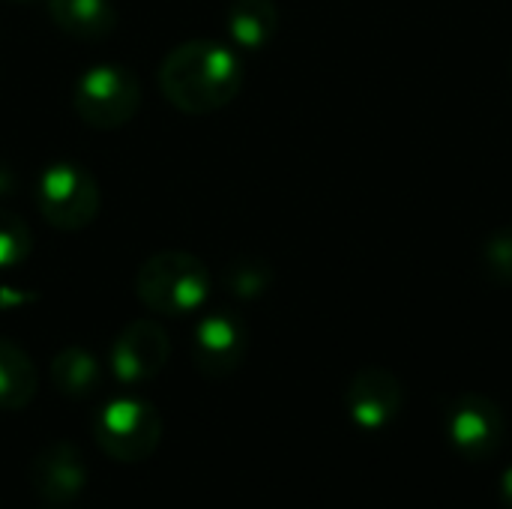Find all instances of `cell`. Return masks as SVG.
Here are the masks:
<instances>
[{
	"label": "cell",
	"mask_w": 512,
	"mask_h": 509,
	"mask_svg": "<svg viewBox=\"0 0 512 509\" xmlns=\"http://www.w3.org/2000/svg\"><path fill=\"white\" fill-rule=\"evenodd\" d=\"M171 357L168 333L147 318L126 324L111 348V369L123 384H144L153 381Z\"/></svg>",
	"instance_id": "6"
},
{
	"label": "cell",
	"mask_w": 512,
	"mask_h": 509,
	"mask_svg": "<svg viewBox=\"0 0 512 509\" xmlns=\"http://www.w3.org/2000/svg\"><path fill=\"white\" fill-rule=\"evenodd\" d=\"M36 204L57 231H81L99 213V183L81 165L60 162L39 177Z\"/></svg>",
	"instance_id": "5"
},
{
	"label": "cell",
	"mask_w": 512,
	"mask_h": 509,
	"mask_svg": "<svg viewBox=\"0 0 512 509\" xmlns=\"http://www.w3.org/2000/svg\"><path fill=\"white\" fill-rule=\"evenodd\" d=\"M39 375L30 354L12 339H0V411H21L33 402Z\"/></svg>",
	"instance_id": "12"
},
{
	"label": "cell",
	"mask_w": 512,
	"mask_h": 509,
	"mask_svg": "<svg viewBox=\"0 0 512 509\" xmlns=\"http://www.w3.org/2000/svg\"><path fill=\"white\" fill-rule=\"evenodd\" d=\"M483 267L498 285H512V225L498 228L483 246Z\"/></svg>",
	"instance_id": "17"
},
{
	"label": "cell",
	"mask_w": 512,
	"mask_h": 509,
	"mask_svg": "<svg viewBox=\"0 0 512 509\" xmlns=\"http://www.w3.org/2000/svg\"><path fill=\"white\" fill-rule=\"evenodd\" d=\"M447 432L459 453L468 459H486L504 441V414L492 399L471 393L450 405Z\"/></svg>",
	"instance_id": "9"
},
{
	"label": "cell",
	"mask_w": 512,
	"mask_h": 509,
	"mask_svg": "<svg viewBox=\"0 0 512 509\" xmlns=\"http://www.w3.org/2000/svg\"><path fill=\"white\" fill-rule=\"evenodd\" d=\"M48 15L63 33L84 42L105 39L117 27L111 0H48Z\"/></svg>",
	"instance_id": "11"
},
{
	"label": "cell",
	"mask_w": 512,
	"mask_h": 509,
	"mask_svg": "<svg viewBox=\"0 0 512 509\" xmlns=\"http://www.w3.org/2000/svg\"><path fill=\"white\" fill-rule=\"evenodd\" d=\"M51 384L57 387L60 396L66 399H90L102 387V366L87 348H63L51 360Z\"/></svg>",
	"instance_id": "13"
},
{
	"label": "cell",
	"mask_w": 512,
	"mask_h": 509,
	"mask_svg": "<svg viewBox=\"0 0 512 509\" xmlns=\"http://www.w3.org/2000/svg\"><path fill=\"white\" fill-rule=\"evenodd\" d=\"M501 504L504 509H512V468H507V474L501 477Z\"/></svg>",
	"instance_id": "18"
},
{
	"label": "cell",
	"mask_w": 512,
	"mask_h": 509,
	"mask_svg": "<svg viewBox=\"0 0 512 509\" xmlns=\"http://www.w3.org/2000/svg\"><path fill=\"white\" fill-rule=\"evenodd\" d=\"M279 27V12L273 0H234L228 9V33L240 48H264Z\"/></svg>",
	"instance_id": "14"
},
{
	"label": "cell",
	"mask_w": 512,
	"mask_h": 509,
	"mask_svg": "<svg viewBox=\"0 0 512 509\" xmlns=\"http://www.w3.org/2000/svg\"><path fill=\"white\" fill-rule=\"evenodd\" d=\"M246 357V327L231 312H210L192 336V360L207 378H228Z\"/></svg>",
	"instance_id": "7"
},
{
	"label": "cell",
	"mask_w": 512,
	"mask_h": 509,
	"mask_svg": "<svg viewBox=\"0 0 512 509\" xmlns=\"http://www.w3.org/2000/svg\"><path fill=\"white\" fill-rule=\"evenodd\" d=\"M141 105V87L132 69L102 63L87 69L72 90L75 114L96 129H117L135 117Z\"/></svg>",
	"instance_id": "4"
},
{
	"label": "cell",
	"mask_w": 512,
	"mask_h": 509,
	"mask_svg": "<svg viewBox=\"0 0 512 509\" xmlns=\"http://www.w3.org/2000/svg\"><path fill=\"white\" fill-rule=\"evenodd\" d=\"M30 255V228L15 216L0 210V270L24 264Z\"/></svg>",
	"instance_id": "16"
},
{
	"label": "cell",
	"mask_w": 512,
	"mask_h": 509,
	"mask_svg": "<svg viewBox=\"0 0 512 509\" xmlns=\"http://www.w3.org/2000/svg\"><path fill=\"white\" fill-rule=\"evenodd\" d=\"M135 291L150 312L183 318L204 306L210 294V273L204 261L189 252H156L141 264Z\"/></svg>",
	"instance_id": "2"
},
{
	"label": "cell",
	"mask_w": 512,
	"mask_h": 509,
	"mask_svg": "<svg viewBox=\"0 0 512 509\" xmlns=\"http://www.w3.org/2000/svg\"><path fill=\"white\" fill-rule=\"evenodd\" d=\"M243 87L240 57L210 39H192L165 54L159 66L162 96L186 114L225 108Z\"/></svg>",
	"instance_id": "1"
},
{
	"label": "cell",
	"mask_w": 512,
	"mask_h": 509,
	"mask_svg": "<svg viewBox=\"0 0 512 509\" xmlns=\"http://www.w3.org/2000/svg\"><path fill=\"white\" fill-rule=\"evenodd\" d=\"M222 282L234 297L252 300V297H261L270 288L273 273H270V264L261 261V258H237V261H231L225 267Z\"/></svg>",
	"instance_id": "15"
},
{
	"label": "cell",
	"mask_w": 512,
	"mask_h": 509,
	"mask_svg": "<svg viewBox=\"0 0 512 509\" xmlns=\"http://www.w3.org/2000/svg\"><path fill=\"white\" fill-rule=\"evenodd\" d=\"M351 420L363 429H384L402 408V384L387 369H363L345 393Z\"/></svg>",
	"instance_id": "10"
},
{
	"label": "cell",
	"mask_w": 512,
	"mask_h": 509,
	"mask_svg": "<svg viewBox=\"0 0 512 509\" xmlns=\"http://www.w3.org/2000/svg\"><path fill=\"white\" fill-rule=\"evenodd\" d=\"M27 477L42 501L69 504L87 489V462L72 441H51L33 456Z\"/></svg>",
	"instance_id": "8"
},
{
	"label": "cell",
	"mask_w": 512,
	"mask_h": 509,
	"mask_svg": "<svg viewBox=\"0 0 512 509\" xmlns=\"http://www.w3.org/2000/svg\"><path fill=\"white\" fill-rule=\"evenodd\" d=\"M12 189H15V177L6 165H0V198H6Z\"/></svg>",
	"instance_id": "19"
},
{
	"label": "cell",
	"mask_w": 512,
	"mask_h": 509,
	"mask_svg": "<svg viewBox=\"0 0 512 509\" xmlns=\"http://www.w3.org/2000/svg\"><path fill=\"white\" fill-rule=\"evenodd\" d=\"M93 438L108 459L120 465H138L156 453L162 441V417L144 399H111L96 414Z\"/></svg>",
	"instance_id": "3"
}]
</instances>
